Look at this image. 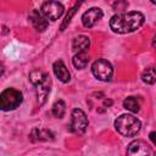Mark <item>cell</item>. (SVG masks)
I'll list each match as a JSON object with an SVG mask.
<instances>
[{"label":"cell","mask_w":156,"mask_h":156,"mask_svg":"<svg viewBox=\"0 0 156 156\" xmlns=\"http://www.w3.org/2000/svg\"><path fill=\"white\" fill-rule=\"evenodd\" d=\"M145 17L139 11H130L124 13H118L111 17L110 20V28L118 34L132 33L139 29L144 24Z\"/></svg>","instance_id":"1"},{"label":"cell","mask_w":156,"mask_h":156,"mask_svg":"<svg viewBox=\"0 0 156 156\" xmlns=\"http://www.w3.org/2000/svg\"><path fill=\"white\" fill-rule=\"evenodd\" d=\"M116 130L123 136H134L139 133L141 128V122L133 115H121L115 121Z\"/></svg>","instance_id":"2"},{"label":"cell","mask_w":156,"mask_h":156,"mask_svg":"<svg viewBox=\"0 0 156 156\" xmlns=\"http://www.w3.org/2000/svg\"><path fill=\"white\" fill-rule=\"evenodd\" d=\"M23 101V95L15 88H7L0 94V107L2 111H11L17 108Z\"/></svg>","instance_id":"3"},{"label":"cell","mask_w":156,"mask_h":156,"mask_svg":"<svg viewBox=\"0 0 156 156\" xmlns=\"http://www.w3.org/2000/svg\"><path fill=\"white\" fill-rule=\"evenodd\" d=\"M91 72L96 79L102 82H108L113 76V67L107 60L99 58L93 63Z\"/></svg>","instance_id":"4"},{"label":"cell","mask_w":156,"mask_h":156,"mask_svg":"<svg viewBox=\"0 0 156 156\" xmlns=\"http://www.w3.org/2000/svg\"><path fill=\"white\" fill-rule=\"evenodd\" d=\"M71 130L78 135H82L85 133L88 128V118L83 110L74 108L71 115Z\"/></svg>","instance_id":"5"},{"label":"cell","mask_w":156,"mask_h":156,"mask_svg":"<svg viewBox=\"0 0 156 156\" xmlns=\"http://www.w3.org/2000/svg\"><path fill=\"white\" fill-rule=\"evenodd\" d=\"M41 12L44 13V16L50 20V21H56L58 20L63 12H65V7L61 2L55 1V0H49L46 2H44L41 5Z\"/></svg>","instance_id":"6"},{"label":"cell","mask_w":156,"mask_h":156,"mask_svg":"<svg viewBox=\"0 0 156 156\" xmlns=\"http://www.w3.org/2000/svg\"><path fill=\"white\" fill-rule=\"evenodd\" d=\"M127 154L130 156H149L154 155L155 151L144 140H134L128 145Z\"/></svg>","instance_id":"7"},{"label":"cell","mask_w":156,"mask_h":156,"mask_svg":"<svg viewBox=\"0 0 156 156\" xmlns=\"http://www.w3.org/2000/svg\"><path fill=\"white\" fill-rule=\"evenodd\" d=\"M104 16V12L99 7H91L82 15V23L85 28H91L95 23H98Z\"/></svg>","instance_id":"8"},{"label":"cell","mask_w":156,"mask_h":156,"mask_svg":"<svg viewBox=\"0 0 156 156\" xmlns=\"http://www.w3.org/2000/svg\"><path fill=\"white\" fill-rule=\"evenodd\" d=\"M50 87H51V79H50V76L46 74L45 78L38 83L35 85V91H37V98H38V102L40 105H43L45 101H46V98L50 93Z\"/></svg>","instance_id":"9"},{"label":"cell","mask_w":156,"mask_h":156,"mask_svg":"<svg viewBox=\"0 0 156 156\" xmlns=\"http://www.w3.org/2000/svg\"><path fill=\"white\" fill-rule=\"evenodd\" d=\"M28 20L30 21L32 26L38 30V32H44L48 28V18L44 16L43 12H40L39 10H33L29 16Z\"/></svg>","instance_id":"10"},{"label":"cell","mask_w":156,"mask_h":156,"mask_svg":"<svg viewBox=\"0 0 156 156\" xmlns=\"http://www.w3.org/2000/svg\"><path fill=\"white\" fill-rule=\"evenodd\" d=\"M54 73L55 76L62 82V83H68L71 80V73L68 71V68L66 67V65L63 63L62 60H57L54 62Z\"/></svg>","instance_id":"11"},{"label":"cell","mask_w":156,"mask_h":156,"mask_svg":"<svg viewBox=\"0 0 156 156\" xmlns=\"http://www.w3.org/2000/svg\"><path fill=\"white\" fill-rule=\"evenodd\" d=\"M90 46V39L87 35H78L72 40V50L77 52L87 51Z\"/></svg>","instance_id":"12"},{"label":"cell","mask_w":156,"mask_h":156,"mask_svg":"<svg viewBox=\"0 0 156 156\" xmlns=\"http://www.w3.org/2000/svg\"><path fill=\"white\" fill-rule=\"evenodd\" d=\"M30 139L33 141H46V140H52L54 139V134L48 130V129H39V128H34L30 133Z\"/></svg>","instance_id":"13"},{"label":"cell","mask_w":156,"mask_h":156,"mask_svg":"<svg viewBox=\"0 0 156 156\" xmlns=\"http://www.w3.org/2000/svg\"><path fill=\"white\" fill-rule=\"evenodd\" d=\"M72 62H73V66L77 68V69H83L88 66L89 63V55L83 51V52H77L73 58H72Z\"/></svg>","instance_id":"14"},{"label":"cell","mask_w":156,"mask_h":156,"mask_svg":"<svg viewBox=\"0 0 156 156\" xmlns=\"http://www.w3.org/2000/svg\"><path fill=\"white\" fill-rule=\"evenodd\" d=\"M141 80L146 84H154L156 82V66L145 68L141 73Z\"/></svg>","instance_id":"15"},{"label":"cell","mask_w":156,"mask_h":156,"mask_svg":"<svg viewBox=\"0 0 156 156\" xmlns=\"http://www.w3.org/2000/svg\"><path fill=\"white\" fill-rule=\"evenodd\" d=\"M123 107H124L126 110L130 111V112H139V110H140V104H139V101H138L136 98L129 96V98H127V99L123 101Z\"/></svg>","instance_id":"16"},{"label":"cell","mask_w":156,"mask_h":156,"mask_svg":"<svg viewBox=\"0 0 156 156\" xmlns=\"http://www.w3.org/2000/svg\"><path fill=\"white\" fill-rule=\"evenodd\" d=\"M66 112V104L63 100H58L52 105V115L56 118H62Z\"/></svg>","instance_id":"17"},{"label":"cell","mask_w":156,"mask_h":156,"mask_svg":"<svg viewBox=\"0 0 156 156\" xmlns=\"http://www.w3.org/2000/svg\"><path fill=\"white\" fill-rule=\"evenodd\" d=\"M82 2H83V0H79L69 11H68V13H67V16H66V18L63 20V22H62V24H61V27H60V30H65V28L71 23V21H72V17L74 16V13H76V11L79 9V6L82 5Z\"/></svg>","instance_id":"18"},{"label":"cell","mask_w":156,"mask_h":156,"mask_svg":"<svg viewBox=\"0 0 156 156\" xmlns=\"http://www.w3.org/2000/svg\"><path fill=\"white\" fill-rule=\"evenodd\" d=\"M45 76H46V73H44V72H41L39 69H34V71H32L29 73V80H30L32 84L37 85L38 83H40L45 78Z\"/></svg>","instance_id":"19"},{"label":"cell","mask_w":156,"mask_h":156,"mask_svg":"<svg viewBox=\"0 0 156 156\" xmlns=\"http://www.w3.org/2000/svg\"><path fill=\"white\" fill-rule=\"evenodd\" d=\"M149 138H150V140L152 141V144L156 145V132H151V133L149 134Z\"/></svg>","instance_id":"20"},{"label":"cell","mask_w":156,"mask_h":156,"mask_svg":"<svg viewBox=\"0 0 156 156\" xmlns=\"http://www.w3.org/2000/svg\"><path fill=\"white\" fill-rule=\"evenodd\" d=\"M112 105V100H105L104 101V106H111Z\"/></svg>","instance_id":"21"},{"label":"cell","mask_w":156,"mask_h":156,"mask_svg":"<svg viewBox=\"0 0 156 156\" xmlns=\"http://www.w3.org/2000/svg\"><path fill=\"white\" fill-rule=\"evenodd\" d=\"M151 44H152V46L156 49V35H154V38H152V40H151Z\"/></svg>","instance_id":"22"},{"label":"cell","mask_w":156,"mask_h":156,"mask_svg":"<svg viewBox=\"0 0 156 156\" xmlns=\"http://www.w3.org/2000/svg\"><path fill=\"white\" fill-rule=\"evenodd\" d=\"M151 2H152V4H155V5H156V0H151Z\"/></svg>","instance_id":"23"}]
</instances>
